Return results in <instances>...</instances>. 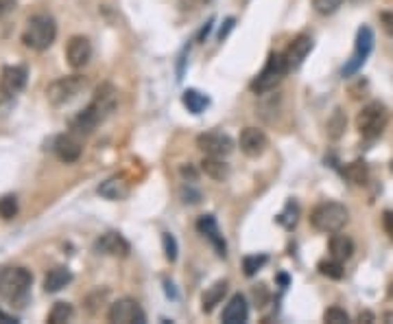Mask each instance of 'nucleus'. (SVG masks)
Segmentation results:
<instances>
[{"instance_id":"obj_38","label":"nucleus","mask_w":393,"mask_h":324,"mask_svg":"<svg viewBox=\"0 0 393 324\" xmlns=\"http://www.w3.org/2000/svg\"><path fill=\"white\" fill-rule=\"evenodd\" d=\"M181 175H184V178H188V175H190V182L196 180V171L192 167H181Z\"/></svg>"},{"instance_id":"obj_35","label":"nucleus","mask_w":393,"mask_h":324,"mask_svg":"<svg viewBox=\"0 0 393 324\" xmlns=\"http://www.w3.org/2000/svg\"><path fill=\"white\" fill-rule=\"evenodd\" d=\"M383 228L389 234V239H393V211H385L383 213Z\"/></svg>"},{"instance_id":"obj_27","label":"nucleus","mask_w":393,"mask_h":324,"mask_svg":"<svg viewBox=\"0 0 393 324\" xmlns=\"http://www.w3.org/2000/svg\"><path fill=\"white\" fill-rule=\"evenodd\" d=\"M72 316H74L72 305H68V302H55L53 309H51V314H49V322L51 324H64V322H70Z\"/></svg>"},{"instance_id":"obj_20","label":"nucleus","mask_w":393,"mask_h":324,"mask_svg":"<svg viewBox=\"0 0 393 324\" xmlns=\"http://www.w3.org/2000/svg\"><path fill=\"white\" fill-rule=\"evenodd\" d=\"M99 195H103L110 202H118V200H125L129 195V186L123 178H110L99 186Z\"/></svg>"},{"instance_id":"obj_5","label":"nucleus","mask_w":393,"mask_h":324,"mask_svg":"<svg viewBox=\"0 0 393 324\" xmlns=\"http://www.w3.org/2000/svg\"><path fill=\"white\" fill-rule=\"evenodd\" d=\"M289 72V66H286L284 53H274L269 55V60L265 64V68L256 75V79L251 81V92L256 95H265L284 79V75Z\"/></svg>"},{"instance_id":"obj_29","label":"nucleus","mask_w":393,"mask_h":324,"mask_svg":"<svg viewBox=\"0 0 393 324\" xmlns=\"http://www.w3.org/2000/svg\"><path fill=\"white\" fill-rule=\"evenodd\" d=\"M297 217H299V206L295 204V202H289L286 204V209H284V213H280L278 215V224H282L284 228H295V224H297Z\"/></svg>"},{"instance_id":"obj_34","label":"nucleus","mask_w":393,"mask_h":324,"mask_svg":"<svg viewBox=\"0 0 393 324\" xmlns=\"http://www.w3.org/2000/svg\"><path fill=\"white\" fill-rule=\"evenodd\" d=\"M324 320L330 322V324H347L350 322V316H347V311L341 307H330L324 314Z\"/></svg>"},{"instance_id":"obj_32","label":"nucleus","mask_w":393,"mask_h":324,"mask_svg":"<svg viewBox=\"0 0 393 324\" xmlns=\"http://www.w3.org/2000/svg\"><path fill=\"white\" fill-rule=\"evenodd\" d=\"M162 245H164V257H166V261L175 263V261H177V241H175V237H173L171 232H164V234H162Z\"/></svg>"},{"instance_id":"obj_41","label":"nucleus","mask_w":393,"mask_h":324,"mask_svg":"<svg viewBox=\"0 0 393 324\" xmlns=\"http://www.w3.org/2000/svg\"><path fill=\"white\" fill-rule=\"evenodd\" d=\"M389 293H391V296H393V283H391V289H389Z\"/></svg>"},{"instance_id":"obj_21","label":"nucleus","mask_w":393,"mask_h":324,"mask_svg":"<svg viewBox=\"0 0 393 324\" xmlns=\"http://www.w3.org/2000/svg\"><path fill=\"white\" fill-rule=\"evenodd\" d=\"M225 293H228V281H217L212 287L206 289L203 298H201V309H203L206 314L215 311V307L221 305V300H223Z\"/></svg>"},{"instance_id":"obj_11","label":"nucleus","mask_w":393,"mask_h":324,"mask_svg":"<svg viewBox=\"0 0 393 324\" xmlns=\"http://www.w3.org/2000/svg\"><path fill=\"white\" fill-rule=\"evenodd\" d=\"M238 145H240V152L249 158H258L267 152L269 147V138L262 129L258 127H245L240 131V138H238Z\"/></svg>"},{"instance_id":"obj_7","label":"nucleus","mask_w":393,"mask_h":324,"mask_svg":"<svg viewBox=\"0 0 393 324\" xmlns=\"http://www.w3.org/2000/svg\"><path fill=\"white\" fill-rule=\"evenodd\" d=\"M85 77L81 75H68L62 79H55L49 88H47V99L53 103V106H66L72 99H77L81 95V90H85Z\"/></svg>"},{"instance_id":"obj_12","label":"nucleus","mask_w":393,"mask_h":324,"mask_svg":"<svg viewBox=\"0 0 393 324\" xmlns=\"http://www.w3.org/2000/svg\"><path fill=\"white\" fill-rule=\"evenodd\" d=\"M312 47H315V42H312V38L306 35V33L297 35V38L289 44V49L284 51V60H286V66H289V72H291V70H297L301 64H304V60L310 55Z\"/></svg>"},{"instance_id":"obj_22","label":"nucleus","mask_w":393,"mask_h":324,"mask_svg":"<svg viewBox=\"0 0 393 324\" xmlns=\"http://www.w3.org/2000/svg\"><path fill=\"white\" fill-rule=\"evenodd\" d=\"M354 254V241L345 234H332L330 239V257H335L339 261H347Z\"/></svg>"},{"instance_id":"obj_10","label":"nucleus","mask_w":393,"mask_h":324,"mask_svg":"<svg viewBox=\"0 0 393 324\" xmlns=\"http://www.w3.org/2000/svg\"><path fill=\"white\" fill-rule=\"evenodd\" d=\"M196 145L206 156H215V158H225L234 152V140L228 134H221V131H208L196 138Z\"/></svg>"},{"instance_id":"obj_36","label":"nucleus","mask_w":393,"mask_h":324,"mask_svg":"<svg viewBox=\"0 0 393 324\" xmlns=\"http://www.w3.org/2000/svg\"><path fill=\"white\" fill-rule=\"evenodd\" d=\"M381 22H383V29H385V31L393 38V13H389V11L381 13Z\"/></svg>"},{"instance_id":"obj_2","label":"nucleus","mask_w":393,"mask_h":324,"mask_svg":"<svg viewBox=\"0 0 393 324\" xmlns=\"http://www.w3.org/2000/svg\"><path fill=\"white\" fill-rule=\"evenodd\" d=\"M57 38V22L49 13H37L26 22V29L22 33V42L31 51H47Z\"/></svg>"},{"instance_id":"obj_23","label":"nucleus","mask_w":393,"mask_h":324,"mask_svg":"<svg viewBox=\"0 0 393 324\" xmlns=\"http://www.w3.org/2000/svg\"><path fill=\"white\" fill-rule=\"evenodd\" d=\"M201 171L212 180H225L230 175V165H225L223 158L206 156L203 162H201Z\"/></svg>"},{"instance_id":"obj_28","label":"nucleus","mask_w":393,"mask_h":324,"mask_svg":"<svg viewBox=\"0 0 393 324\" xmlns=\"http://www.w3.org/2000/svg\"><path fill=\"white\" fill-rule=\"evenodd\" d=\"M347 125V119H345V114L341 108H337L335 112H332V116L328 119V136L330 138H339L343 134V129Z\"/></svg>"},{"instance_id":"obj_17","label":"nucleus","mask_w":393,"mask_h":324,"mask_svg":"<svg viewBox=\"0 0 393 324\" xmlns=\"http://www.w3.org/2000/svg\"><path fill=\"white\" fill-rule=\"evenodd\" d=\"M55 154L57 158L62 160V162H77L81 158V152H83V145L81 140L74 136V134H62V136H57L55 138Z\"/></svg>"},{"instance_id":"obj_24","label":"nucleus","mask_w":393,"mask_h":324,"mask_svg":"<svg viewBox=\"0 0 393 324\" xmlns=\"http://www.w3.org/2000/svg\"><path fill=\"white\" fill-rule=\"evenodd\" d=\"M343 178L350 180L352 184H365L369 180V167L365 160H354L343 169Z\"/></svg>"},{"instance_id":"obj_42","label":"nucleus","mask_w":393,"mask_h":324,"mask_svg":"<svg viewBox=\"0 0 393 324\" xmlns=\"http://www.w3.org/2000/svg\"><path fill=\"white\" fill-rule=\"evenodd\" d=\"M391 173H393V160H391Z\"/></svg>"},{"instance_id":"obj_33","label":"nucleus","mask_w":393,"mask_h":324,"mask_svg":"<svg viewBox=\"0 0 393 324\" xmlns=\"http://www.w3.org/2000/svg\"><path fill=\"white\" fill-rule=\"evenodd\" d=\"M341 5H343V0H312L315 11L321 13V16H330V13H335Z\"/></svg>"},{"instance_id":"obj_1","label":"nucleus","mask_w":393,"mask_h":324,"mask_svg":"<svg viewBox=\"0 0 393 324\" xmlns=\"http://www.w3.org/2000/svg\"><path fill=\"white\" fill-rule=\"evenodd\" d=\"M116 103H118L116 88L112 83H101L97 88L92 101H90V106L72 119V131L74 134H92V131L116 110Z\"/></svg>"},{"instance_id":"obj_3","label":"nucleus","mask_w":393,"mask_h":324,"mask_svg":"<svg viewBox=\"0 0 393 324\" xmlns=\"http://www.w3.org/2000/svg\"><path fill=\"white\" fill-rule=\"evenodd\" d=\"M347 219H350V211L345 209L343 204L339 202H324L319 206H315L312 213H310V226L319 232H328V234H335L339 232Z\"/></svg>"},{"instance_id":"obj_31","label":"nucleus","mask_w":393,"mask_h":324,"mask_svg":"<svg viewBox=\"0 0 393 324\" xmlns=\"http://www.w3.org/2000/svg\"><path fill=\"white\" fill-rule=\"evenodd\" d=\"M267 261H269V259H267L265 254H260V257H258V254L245 257V259H243V270H245L247 276H253L256 272H258V270L262 268V265H265Z\"/></svg>"},{"instance_id":"obj_26","label":"nucleus","mask_w":393,"mask_h":324,"mask_svg":"<svg viewBox=\"0 0 393 324\" xmlns=\"http://www.w3.org/2000/svg\"><path fill=\"white\" fill-rule=\"evenodd\" d=\"M317 270H319V274L332 278V281H339V278H343V274H345V270H343V261H339V259H335V257L319 261V265H317Z\"/></svg>"},{"instance_id":"obj_39","label":"nucleus","mask_w":393,"mask_h":324,"mask_svg":"<svg viewBox=\"0 0 393 324\" xmlns=\"http://www.w3.org/2000/svg\"><path fill=\"white\" fill-rule=\"evenodd\" d=\"M232 26H234V18H230V20H228V26H225V29H221V33H219V38L223 40V38H225V33H228V31H230V29H232Z\"/></svg>"},{"instance_id":"obj_13","label":"nucleus","mask_w":393,"mask_h":324,"mask_svg":"<svg viewBox=\"0 0 393 324\" xmlns=\"http://www.w3.org/2000/svg\"><path fill=\"white\" fill-rule=\"evenodd\" d=\"M66 60L72 68H83L92 60V44L83 35H72L66 47Z\"/></svg>"},{"instance_id":"obj_15","label":"nucleus","mask_w":393,"mask_h":324,"mask_svg":"<svg viewBox=\"0 0 393 324\" xmlns=\"http://www.w3.org/2000/svg\"><path fill=\"white\" fill-rule=\"evenodd\" d=\"M94 248H97V252L108 254V257H127L131 252L129 241L120 232L101 234V237L97 239V243H94Z\"/></svg>"},{"instance_id":"obj_37","label":"nucleus","mask_w":393,"mask_h":324,"mask_svg":"<svg viewBox=\"0 0 393 324\" xmlns=\"http://www.w3.org/2000/svg\"><path fill=\"white\" fill-rule=\"evenodd\" d=\"M16 7V0H0V18L7 16V13Z\"/></svg>"},{"instance_id":"obj_30","label":"nucleus","mask_w":393,"mask_h":324,"mask_svg":"<svg viewBox=\"0 0 393 324\" xmlns=\"http://www.w3.org/2000/svg\"><path fill=\"white\" fill-rule=\"evenodd\" d=\"M18 215V200L16 195H3L0 197V217L3 219H13Z\"/></svg>"},{"instance_id":"obj_14","label":"nucleus","mask_w":393,"mask_h":324,"mask_svg":"<svg viewBox=\"0 0 393 324\" xmlns=\"http://www.w3.org/2000/svg\"><path fill=\"white\" fill-rule=\"evenodd\" d=\"M196 230H199L203 237L215 245L217 254L225 259V254H228V243H225L223 234H221V228H219V222L215 215H201L199 222H196Z\"/></svg>"},{"instance_id":"obj_16","label":"nucleus","mask_w":393,"mask_h":324,"mask_svg":"<svg viewBox=\"0 0 393 324\" xmlns=\"http://www.w3.org/2000/svg\"><path fill=\"white\" fill-rule=\"evenodd\" d=\"M26 79H28V72L24 66H7L3 70V75H0V92L5 97L18 95L26 86Z\"/></svg>"},{"instance_id":"obj_8","label":"nucleus","mask_w":393,"mask_h":324,"mask_svg":"<svg viewBox=\"0 0 393 324\" xmlns=\"http://www.w3.org/2000/svg\"><path fill=\"white\" fill-rule=\"evenodd\" d=\"M374 31L369 26H360L358 33H356V47H354V53L350 57V62L343 66V77H352L354 72H358V68L367 62L369 53L374 51Z\"/></svg>"},{"instance_id":"obj_18","label":"nucleus","mask_w":393,"mask_h":324,"mask_svg":"<svg viewBox=\"0 0 393 324\" xmlns=\"http://www.w3.org/2000/svg\"><path fill=\"white\" fill-rule=\"evenodd\" d=\"M247 318H249V305L245 296L243 293H234L230 302L223 309V316H221L223 324H243L247 322Z\"/></svg>"},{"instance_id":"obj_19","label":"nucleus","mask_w":393,"mask_h":324,"mask_svg":"<svg viewBox=\"0 0 393 324\" xmlns=\"http://www.w3.org/2000/svg\"><path fill=\"white\" fill-rule=\"evenodd\" d=\"M70 281H72V272L68 268H64V265H59V268H53L47 274V278H44V291L57 293V291H62Z\"/></svg>"},{"instance_id":"obj_40","label":"nucleus","mask_w":393,"mask_h":324,"mask_svg":"<svg viewBox=\"0 0 393 324\" xmlns=\"http://www.w3.org/2000/svg\"><path fill=\"white\" fill-rule=\"evenodd\" d=\"M0 320H3V322H18L16 318H11V316H7V314H3V311H0Z\"/></svg>"},{"instance_id":"obj_9","label":"nucleus","mask_w":393,"mask_h":324,"mask_svg":"<svg viewBox=\"0 0 393 324\" xmlns=\"http://www.w3.org/2000/svg\"><path fill=\"white\" fill-rule=\"evenodd\" d=\"M108 320L114 324H133V322H147V316L142 311V307L135 302L133 298H120L110 307Z\"/></svg>"},{"instance_id":"obj_4","label":"nucleus","mask_w":393,"mask_h":324,"mask_svg":"<svg viewBox=\"0 0 393 324\" xmlns=\"http://www.w3.org/2000/svg\"><path fill=\"white\" fill-rule=\"evenodd\" d=\"M387 121H389L387 108L383 106L381 101H371V103H367V106L358 112V116H356V129H358V134L362 138L374 140V138H378L385 131Z\"/></svg>"},{"instance_id":"obj_25","label":"nucleus","mask_w":393,"mask_h":324,"mask_svg":"<svg viewBox=\"0 0 393 324\" xmlns=\"http://www.w3.org/2000/svg\"><path fill=\"white\" fill-rule=\"evenodd\" d=\"M181 103H184V106L188 108V112H192V114H201L208 106H210V99L203 95V92H199V90H186L184 95H181Z\"/></svg>"},{"instance_id":"obj_6","label":"nucleus","mask_w":393,"mask_h":324,"mask_svg":"<svg viewBox=\"0 0 393 324\" xmlns=\"http://www.w3.org/2000/svg\"><path fill=\"white\" fill-rule=\"evenodd\" d=\"M33 276L24 268H0V298L18 300L28 291Z\"/></svg>"}]
</instances>
